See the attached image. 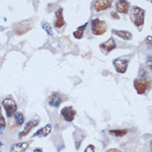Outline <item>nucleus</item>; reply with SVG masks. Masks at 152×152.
I'll return each mask as SVG.
<instances>
[{
  "mask_svg": "<svg viewBox=\"0 0 152 152\" xmlns=\"http://www.w3.org/2000/svg\"><path fill=\"white\" fill-rule=\"evenodd\" d=\"M129 14L132 22L136 27L140 28L144 25L145 14L144 9L137 6H132L130 9Z\"/></svg>",
  "mask_w": 152,
  "mask_h": 152,
  "instance_id": "nucleus-1",
  "label": "nucleus"
},
{
  "mask_svg": "<svg viewBox=\"0 0 152 152\" xmlns=\"http://www.w3.org/2000/svg\"><path fill=\"white\" fill-rule=\"evenodd\" d=\"M151 87V82L146 77L138 78L134 80V88L138 94H145Z\"/></svg>",
  "mask_w": 152,
  "mask_h": 152,
  "instance_id": "nucleus-2",
  "label": "nucleus"
},
{
  "mask_svg": "<svg viewBox=\"0 0 152 152\" xmlns=\"http://www.w3.org/2000/svg\"><path fill=\"white\" fill-rule=\"evenodd\" d=\"M92 33L94 36H102L107 30V26L105 21H101L99 18H94L91 21Z\"/></svg>",
  "mask_w": 152,
  "mask_h": 152,
  "instance_id": "nucleus-3",
  "label": "nucleus"
},
{
  "mask_svg": "<svg viewBox=\"0 0 152 152\" xmlns=\"http://www.w3.org/2000/svg\"><path fill=\"white\" fill-rule=\"evenodd\" d=\"M2 104L4 106V110L8 118H12V116L15 115L17 113V109H18V106L12 99H8V98L4 99Z\"/></svg>",
  "mask_w": 152,
  "mask_h": 152,
  "instance_id": "nucleus-4",
  "label": "nucleus"
},
{
  "mask_svg": "<svg viewBox=\"0 0 152 152\" xmlns=\"http://www.w3.org/2000/svg\"><path fill=\"white\" fill-rule=\"evenodd\" d=\"M113 64L117 72L119 74H125L127 70L129 61L124 58H117L113 61Z\"/></svg>",
  "mask_w": 152,
  "mask_h": 152,
  "instance_id": "nucleus-5",
  "label": "nucleus"
},
{
  "mask_svg": "<svg viewBox=\"0 0 152 152\" xmlns=\"http://www.w3.org/2000/svg\"><path fill=\"white\" fill-rule=\"evenodd\" d=\"M61 116L64 118L66 122H71L74 121V119L75 118L77 112L73 108V107L67 106L61 109Z\"/></svg>",
  "mask_w": 152,
  "mask_h": 152,
  "instance_id": "nucleus-6",
  "label": "nucleus"
},
{
  "mask_svg": "<svg viewBox=\"0 0 152 152\" xmlns=\"http://www.w3.org/2000/svg\"><path fill=\"white\" fill-rule=\"evenodd\" d=\"M113 5V0H96L94 5L95 11L103 12L110 8Z\"/></svg>",
  "mask_w": 152,
  "mask_h": 152,
  "instance_id": "nucleus-7",
  "label": "nucleus"
},
{
  "mask_svg": "<svg viewBox=\"0 0 152 152\" xmlns=\"http://www.w3.org/2000/svg\"><path fill=\"white\" fill-rule=\"evenodd\" d=\"M99 47L103 50H104L106 53H109L112 50H113L114 49H116L117 44H116V42H115L114 38L111 37L110 39H108L107 42L101 43V44L99 45Z\"/></svg>",
  "mask_w": 152,
  "mask_h": 152,
  "instance_id": "nucleus-8",
  "label": "nucleus"
},
{
  "mask_svg": "<svg viewBox=\"0 0 152 152\" xmlns=\"http://www.w3.org/2000/svg\"><path fill=\"white\" fill-rule=\"evenodd\" d=\"M38 124H39V122L37 121V120H32V121H30L29 122H27V124H26V126H25V127H24V129L18 134L19 138L21 139V138H23V137L27 136V135L30 133L31 131L33 129L34 127H36Z\"/></svg>",
  "mask_w": 152,
  "mask_h": 152,
  "instance_id": "nucleus-9",
  "label": "nucleus"
},
{
  "mask_svg": "<svg viewBox=\"0 0 152 152\" xmlns=\"http://www.w3.org/2000/svg\"><path fill=\"white\" fill-rule=\"evenodd\" d=\"M130 3L126 0H118V3L116 4V9L117 12L119 13L126 14L129 12Z\"/></svg>",
  "mask_w": 152,
  "mask_h": 152,
  "instance_id": "nucleus-10",
  "label": "nucleus"
},
{
  "mask_svg": "<svg viewBox=\"0 0 152 152\" xmlns=\"http://www.w3.org/2000/svg\"><path fill=\"white\" fill-rule=\"evenodd\" d=\"M62 103V97L59 93H53L50 96L49 104L54 107H59Z\"/></svg>",
  "mask_w": 152,
  "mask_h": 152,
  "instance_id": "nucleus-11",
  "label": "nucleus"
},
{
  "mask_svg": "<svg viewBox=\"0 0 152 152\" xmlns=\"http://www.w3.org/2000/svg\"><path fill=\"white\" fill-rule=\"evenodd\" d=\"M56 20L54 23V26L56 28H61L65 25V20L63 18V8H59L56 12Z\"/></svg>",
  "mask_w": 152,
  "mask_h": 152,
  "instance_id": "nucleus-12",
  "label": "nucleus"
},
{
  "mask_svg": "<svg viewBox=\"0 0 152 152\" xmlns=\"http://www.w3.org/2000/svg\"><path fill=\"white\" fill-rule=\"evenodd\" d=\"M113 34L116 35L119 38H122L125 41H131L132 39V33L124 30H113L112 31Z\"/></svg>",
  "mask_w": 152,
  "mask_h": 152,
  "instance_id": "nucleus-13",
  "label": "nucleus"
},
{
  "mask_svg": "<svg viewBox=\"0 0 152 152\" xmlns=\"http://www.w3.org/2000/svg\"><path fill=\"white\" fill-rule=\"evenodd\" d=\"M28 145L29 144L27 142H21V143L14 144L12 146L10 152H25Z\"/></svg>",
  "mask_w": 152,
  "mask_h": 152,
  "instance_id": "nucleus-14",
  "label": "nucleus"
},
{
  "mask_svg": "<svg viewBox=\"0 0 152 152\" xmlns=\"http://www.w3.org/2000/svg\"><path fill=\"white\" fill-rule=\"evenodd\" d=\"M50 132H51V125L50 124H47L45 127L38 130L37 132L33 135V137H47L50 133Z\"/></svg>",
  "mask_w": 152,
  "mask_h": 152,
  "instance_id": "nucleus-15",
  "label": "nucleus"
},
{
  "mask_svg": "<svg viewBox=\"0 0 152 152\" xmlns=\"http://www.w3.org/2000/svg\"><path fill=\"white\" fill-rule=\"evenodd\" d=\"M30 29L31 27L28 25L25 24V23H21L18 27L16 28L15 31L18 35H23L25 34L26 32H27Z\"/></svg>",
  "mask_w": 152,
  "mask_h": 152,
  "instance_id": "nucleus-16",
  "label": "nucleus"
},
{
  "mask_svg": "<svg viewBox=\"0 0 152 152\" xmlns=\"http://www.w3.org/2000/svg\"><path fill=\"white\" fill-rule=\"evenodd\" d=\"M128 132L127 129H116V130H110L109 133L112 134L113 136L117 137H122L125 136L126 133Z\"/></svg>",
  "mask_w": 152,
  "mask_h": 152,
  "instance_id": "nucleus-17",
  "label": "nucleus"
},
{
  "mask_svg": "<svg viewBox=\"0 0 152 152\" xmlns=\"http://www.w3.org/2000/svg\"><path fill=\"white\" fill-rule=\"evenodd\" d=\"M86 25H87V24H84V26H80V27H79L76 29L75 31L73 32V35H74V37H75L76 39H81V38L83 37L84 30H85V27H86Z\"/></svg>",
  "mask_w": 152,
  "mask_h": 152,
  "instance_id": "nucleus-18",
  "label": "nucleus"
},
{
  "mask_svg": "<svg viewBox=\"0 0 152 152\" xmlns=\"http://www.w3.org/2000/svg\"><path fill=\"white\" fill-rule=\"evenodd\" d=\"M15 121L17 122V124L18 126H22L24 123V121H25V118H24V116L22 113H16L15 115Z\"/></svg>",
  "mask_w": 152,
  "mask_h": 152,
  "instance_id": "nucleus-19",
  "label": "nucleus"
},
{
  "mask_svg": "<svg viewBox=\"0 0 152 152\" xmlns=\"http://www.w3.org/2000/svg\"><path fill=\"white\" fill-rule=\"evenodd\" d=\"M42 28L44 29V30L46 31V33L50 36H52L53 35V31H52V27L48 23H46V22H44V23H42Z\"/></svg>",
  "mask_w": 152,
  "mask_h": 152,
  "instance_id": "nucleus-20",
  "label": "nucleus"
},
{
  "mask_svg": "<svg viewBox=\"0 0 152 152\" xmlns=\"http://www.w3.org/2000/svg\"><path fill=\"white\" fill-rule=\"evenodd\" d=\"M6 126V122H5V118H4L3 114H2V109L0 107V133L4 132V128Z\"/></svg>",
  "mask_w": 152,
  "mask_h": 152,
  "instance_id": "nucleus-21",
  "label": "nucleus"
},
{
  "mask_svg": "<svg viewBox=\"0 0 152 152\" xmlns=\"http://www.w3.org/2000/svg\"><path fill=\"white\" fill-rule=\"evenodd\" d=\"M145 65L152 71V55H149L145 59Z\"/></svg>",
  "mask_w": 152,
  "mask_h": 152,
  "instance_id": "nucleus-22",
  "label": "nucleus"
},
{
  "mask_svg": "<svg viewBox=\"0 0 152 152\" xmlns=\"http://www.w3.org/2000/svg\"><path fill=\"white\" fill-rule=\"evenodd\" d=\"M145 44H146L147 46L152 47V37L151 36H149V37H147L145 38Z\"/></svg>",
  "mask_w": 152,
  "mask_h": 152,
  "instance_id": "nucleus-23",
  "label": "nucleus"
},
{
  "mask_svg": "<svg viewBox=\"0 0 152 152\" xmlns=\"http://www.w3.org/2000/svg\"><path fill=\"white\" fill-rule=\"evenodd\" d=\"M84 152H95V147L93 145H89Z\"/></svg>",
  "mask_w": 152,
  "mask_h": 152,
  "instance_id": "nucleus-24",
  "label": "nucleus"
},
{
  "mask_svg": "<svg viewBox=\"0 0 152 152\" xmlns=\"http://www.w3.org/2000/svg\"><path fill=\"white\" fill-rule=\"evenodd\" d=\"M111 16H112L113 18L114 19H120V17L118 16V14L116 12H111Z\"/></svg>",
  "mask_w": 152,
  "mask_h": 152,
  "instance_id": "nucleus-25",
  "label": "nucleus"
},
{
  "mask_svg": "<svg viewBox=\"0 0 152 152\" xmlns=\"http://www.w3.org/2000/svg\"><path fill=\"white\" fill-rule=\"evenodd\" d=\"M106 152H122L120 150H118L117 148H112V149H109V150H107L106 151Z\"/></svg>",
  "mask_w": 152,
  "mask_h": 152,
  "instance_id": "nucleus-26",
  "label": "nucleus"
},
{
  "mask_svg": "<svg viewBox=\"0 0 152 152\" xmlns=\"http://www.w3.org/2000/svg\"><path fill=\"white\" fill-rule=\"evenodd\" d=\"M34 152H42V150H41V149H36V150H35L34 151Z\"/></svg>",
  "mask_w": 152,
  "mask_h": 152,
  "instance_id": "nucleus-27",
  "label": "nucleus"
},
{
  "mask_svg": "<svg viewBox=\"0 0 152 152\" xmlns=\"http://www.w3.org/2000/svg\"><path fill=\"white\" fill-rule=\"evenodd\" d=\"M150 147H151V151L152 152V140L151 141V144H150Z\"/></svg>",
  "mask_w": 152,
  "mask_h": 152,
  "instance_id": "nucleus-28",
  "label": "nucleus"
},
{
  "mask_svg": "<svg viewBox=\"0 0 152 152\" xmlns=\"http://www.w3.org/2000/svg\"><path fill=\"white\" fill-rule=\"evenodd\" d=\"M151 3H152V0H151Z\"/></svg>",
  "mask_w": 152,
  "mask_h": 152,
  "instance_id": "nucleus-29",
  "label": "nucleus"
},
{
  "mask_svg": "<svg viewBox=\"0 0 152 152\" xmlns=\"http://www.w3.org/2000/svg\"><path fill=\"white\" fill-rule=\"evenodd\" d=\"M0 152H1V151H0Z\"/></svg>",
  "mask_w": 152,
  "mask_h": 152,
  "instance_id": "nucleus-30",
  "label": "nucleus"
}]
</instances>
